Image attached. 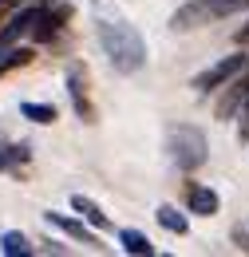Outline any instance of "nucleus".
Returning a JSON list of instances; mask_svg holds the SVG:
<instances>
[{
	"label": "nucleus",
	"instance_id": "f03ea898",
	"mask_svg": "<svg viewBox=\"0 0 249 257\" xmlns=\"http://www.w3.org/2000/svg\"><path fill=\"white\" fill-rule=\"evenodd\" d=\"M166 151H170V159L178 170H198V166H206L210 159V147H206V135L198 127H170L166 135Z\"/></svg>",
	"mask_w": 249,
	"mask_h": 257
},
{
	"label": "nucleus",
	"instance_id": "f8f14e48",
	"mask_svg": "<svg viewBox=\"0 0 249 257\" xmlns=\"http://www.w3.org/2000/svg\"><path fill=\"white\" fill-rule=\"evenodd\" d=\"M225 87H229V91L218 99V119H233V115L241 111V103H245V87L237 83V75H233V79H229Z\"/></svg>",
	"mask_w": 249,
	"mask_h": 257
},
{
	"label": "nucleus",
	"instance_id": "a211bd4d",
	"mask_svg": "<svg viewBox=\"0 0 249 257\" xmlns=\"http://www.w3.org/2000/svg\"><path fill=\"white\" fill-rule=\"evenodd\" d=\"M237 135H241V139L249 143V99L241 103V127H237Z\"/></svg>",
	"mask_w": 249,
	"mask_h": 257
},
{
	"label": "nucleus",
	"instance_id": "dca6fc26",
	"mask_svg": "<svg viewBox=\"0 0 249 257\" xmlns=\"http://www.w3.org/2000/svg\"><path fill=\"white\" fill-rule=\"evenodd\" d=\"M20 115L32 119V123H40V127H48V123H56V119H60L52 103H20Z\"/></svg>",
	"mask_w": 249,
	"mask_h": 257
},
{
	"label": "nucleus",
	"instance_id": "423d86ee",
	"mask_svg": "<svg viewBox=\"0 0 249 257\" xmlns=\"http://www.w3.org/2000/svg\"><path fill=\"white\" fill-rule=\"evenodd\" d=\"M67 95H71V107L83 123H95V107H91V95H87V71L79 64L67 67Z\"/></svg>",
	"mask_w": 249,
	"mask_h": 257
},
{
	"label": "nucleus",
	"instance_id": "39448f33",
	"mask_svg": "<svg viewBox=\"0 0 249 257\" xmlns=\"http://www.w3.org/2000/svg\"><path fill=\"white\" fill-rule=\"evenodd\" d=\"M71 20V8L67 4H52V0H44L40 4V12H36V20H32V40L36 44H48V40H56L63 32V24Z\"/></svg>",
	"mask_w": 249,
	"mask_h": 257
},
{
	"label": "nucleus",
	"instance_id": "6e6552de",
	"mask_svg": "<svg viewBox=\"0 0 249 257\" xmlns=\"http://www.w3.org/2000/svg\"><path fill=\"white\" fill-rule=\"evenodd\" d=\"M186 210H190V214H198V218H214V214L221 210L218 190H210V186H194V182H190V186H186Z\"/></svg>",
	"mask_w": 249,
	"mask_h": 257
},
{
	"label": "nucleus",
	"instance_id": "1a4fd4ad",
	"mask_svg": "<svg viewBox=\"0 0 249 257\" xmlns=\"http://www.w3.org/2000/svg\"><path fill=\"white\" fill-rule=\"evenodd\" d=\"M71 210L83 214V222L91 225V229H111V218L99 210V202H91L87 194H71Z\"/></svg>",
	"mask_w": 249,
	"mask_h": 257
},
{
	"label": "nucleus",
	"instance_id": "9d476101",
	"mask_svg": "<svg viewBox=\"0 0 249 257\" xmlns=\"http://www.w3.org/2000/svg\"><path fill=\"white\" fill-rule=\"evenodd\" d=\"M0 253L4 257H32L36 245L28 241L24 229H4V233H0Z\"/></svg>",
	"mask_w": 249,
	"mask_h": 257
},
{
	"label": "nucleus",
	"instance_id": "7ed1b4c3",
	"mask_svg": "<svg viewBox=\"0 0 249 257\" xmlns=\"http://www.w3.org/2000/svg\"><path fill=\"white\" fill-rule=\"evenodd\" d=\"M229 12H237V0H190L170 16V32H198Z\"/></svg>",
	"mask_w": 249,
	"mask_h": 257
},
{
	"label": "nucleus",
	"instance_id": "ddd939ff",
	"mask_svg": "<svg viewBox=\"0 0 249 257\" xmlns=\"http://www.w3.org/2000/svg\"><path fill=\"white\" fill-rule=\"evenodd\" d=\"M155 218H158V225H162V229H170V233H178V237L190 229V214H182L178 206H166V202L155 210Z\"/></svg>",
	"mask_w": 249,
	"mask_h": 257
},
{
	"label": "nucleus",
	"instance_id": "20e7f679",
	"mask_svg": "<svg viewBox=\"0 0 249 257\" xmlns=\"http://www.w3.org/2000/svg\"><path fill=\"white\" fill-rule=\"evenodd\" d=\"M245 64H249V56H241V52H237V56H221L218 64H210L206 71H198V75H194V91H198V95H210V91L225 87L233 75H241V71H245Z\"/></svg>",
	"mask_w": 249,
	"mask_h": 257
},
{
	"label": "nucleus",
	"instance_id": "f257e3e1",
	"mask_svg": "<svg viewBox=\"0 0 249 257\" xmlns=\"http://www.w3.org/2000/svg\"><path fill=\"white\" fill-rule=\"evenodd\" d=\"M91 16H95L99 48H103V56L111 60V67H115L119 75H139V71L147 67V40L139 36V28L127 20L119 8H111L107 0H95Z\"/></svg>",
	"mask_w": 249,
	"mask_h": 257
},
{
	"label": "nucleus",
	"instance_id": "6ab92c4d",
	"mask_svg": "<svg viewBox=\"0 0 249 257\" xmlns=\"http://www.w3.org/2000/svg\"><path fill=\"white\" fill-rule=\"evenodd\" d=\"M20 4H44V0H0V12L4 8H20Z\"/></svg>",
	"mask_w": 249,
	"mask_h": 257
},
{
	"label": "nucleus",
	"instance_id": "9b49d317",
	"mask_svg": "<svg viewBox=\"0 0 249 257\" xmlns=\"http://www.w3.org/2000/svg\"><path fill=\"white\" fill-rule=\"evenodd\" d=\"M119 245L131 257H155V241L143 233V229H119Z\"/></svg>",
	"mask_w": 249,
	"mask_h": 257
},
{
	"label": "nucleus",
	"instance_id": "4468645a",
	"mask_svg": "<svg viewBox=\"0 0 249 257\" xmlns=\"http://www.w3.org/2000/svg\"><path fill=\"white\" fill-rule=\"evenodd\" d=\"M32 159L28 143H0V170H16Z\"/></svg>",
	"mask_w": 249,
	"mask_h": 257
},
{
	"label": "nucleus",
	"instance_id": "2eb2a0df",
	"mask_svg": "<svg viewBox=\"0 0 249 257\" xmlns=\"http://www.w3.org/2000/svg\"><path fill=\"white\" fill-rule=\"evenodd\" d=\"M32 48H20V44H12V48H4L0 52V75H8V71H16V67H28L32 64Z\"/></svg>",
	"mask_w": 249,
	"mask_h": 257
},
{
	"label": "nucleus",
	"instance_id": "f3484780",
	"mask_svg": "<svg viewBox=\"0 0 249 257\" xmlns=\"http://www.w3.org/2000/svg\"><path fill=\"white\" fill-rule=\"evenodd\" d=\"M40 245H44V253H67V245H63V241H56V237H44Z\"/></svg>",
	"mask_w": 249,
	"mask_h": 257
},
{
	"label": "nucleus",
	"instance_id": "0eeeda50",
	"mask_svg": "<svg viewBox=\"0 0 249 257\" xmlns=\"http://www.w3.org/2000/svg\"><path fill=\"white\" fill-rule=\"evenodd\" d=\"M48 222L56 225V229H63L67 237H75V241H83V245H91V249H103L99 233H95L83 218H71V214H60V210H48Z\"/></svg>",
	"mask_w": 249,
	"mask_h": 257
},
{
	"label": "nucleus",
	"instance_id": "aec40b11",
	"mask_svg": "<svg viewBox=\"0 0 249 257\" xmlns=\"http://www.w3.org/2000/svg\"><path fill=\"white\" fill-rule=\"evenodd\" d=\"M237 83H241V87H245V99H249V64H245V71H241V75H237Z\"/></svg>",
	"mask_w": 249,
	"mask_h": 257
},
{
	"label": "nucleus",
	"instance_id": "412c9836",
	"mask_svg": "<svg viewBox=\"0 0 249 257\" xmlns=\"http://www.w3.org/2000/svg\"><path fill=\"white\" fill-rule=\"evenodd\" d=\"M233 40H237V44H249V24H245V28H237V36H233Z\"/></svg>",
	"mask_w": 249,
	"mask_h": 257
}]
</instances>
